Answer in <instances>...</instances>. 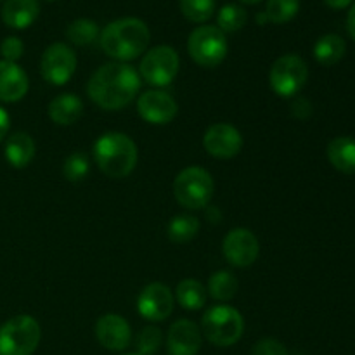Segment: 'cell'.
Listing matches in <instances>:
<instances>
[{
    "instance_id": "obj_1",
    "label": "cell",
    "mask_w": 355,
    "mask_h": 355,
    "mask_svg": "<svg viewBox=\"0 0 355 355\" xmlns=\"http://www.w3.org/2000/svg\"><path fill=\"white\" fill-rule=\"evenodd\" d=\"M141 76L125 62L103 64L89 80L87 92L99 107L118 111L128 106L141 90Z\"/></svg>"
},
{
    "instance_id": "obj_2",
    "label": "cell",
    "mask_w": 355,
    "mask_h": 355,
    "mask_svg": "<svg viewBox=\"0 0 355 355\" xmlns=\"http://www.w3.org/2000/svg\"><path fill=\"white\" fill-rule=\"evenodd\" d=\"M99 42L110 58L118 62H127L148 51L151 31L139 17H121L101 31Z\"/></svg>"
},
{
    "instance_id": "obj_3",
    "label": "cell",
    "mask_w": 355,
    "mask_h": 355,
    "mask_svg": "<svg viewBox=\"0 0 355 355\" xmlns=\"http://www.w3.org/2000/svg\"><path fill=\"white\" fill-rule=\"evenodd\" d=\"M137 144L121 132H106L94 144V159L104 175L123 179L137 165Z\"/></svg>"
},
{
    "instance_id": "obj_4",
    "label": "cell",
    "mask_w": 355,
    "mask_h": 355,
    "mask_svg": "<svg viewBox=\"0 0 355 355\" xmlns=\"http://www.w3.org/2000/svg\"><path fill=\"white\" fill-rule=\"evenodd\" d=\"M245 331L243 315L229 305H215L201 319V333L217 347H231L239 342Z\"/></svg>"
},
{
    "instance_id": "obj_5",
    "label": "cell",
    "mask_w": 355,
    "mask_h": 355,
    "mask_svg": "<svg viewBox=\"0 0 355 355\" xmlns=\"http://www.w3.org/2000/svg\"><path fill=\"white\" fill-rule=\"evenodd\" d=\"M215 184L210 172L201 166H187L173 180V196L189 210L208 207L214 198Z\"/></svg>"
},
{
    "instance_id": "obj_6",
    "label": "cell",
    "mask_w": 355,
    "mask_h": 355,
    "mask_svg": "<svg viewBox=\"0 0 355 355\" xmlns=\"http://www.w3.org/2000/svg\"><path fill=\"white\" fill-rule=\"evenodd\" d=\"M42 338V329L31 315H16L0 326V355H31Z\"/></svg>"
},
{
    "instance_id": "obj_7",
    "label": "cell",
    "mask_w": 355,
    "mask_h": 355,
    "mask_svg": "<svg viewBox=\"0 0 355 355\" xmlns=\"http://www.w3.org/2000/svg\"><path fill=\"white\" fill-rule=\"evenodd\" d=\"M229 51L227 38L217 26L203 24L193 30L187 40V52L196 64L203 68H217Z\"/></svg>"
},
{
    "instance_id": "obj_8",
    "label": "cell",
    "mask_w": 355,
    "mask_h": 355,
    "mask_svg": "<svg viewBox=\"0 0 355 355\" xmlns=\"http://www.w3.org/2000/svg\"><path fill=\"white\" fill-rule=\"evenodd\" d=\"M309 66L300 55L286 54L274 61L269 71V85L279 97H295L305 87Z\"/></svg>"
},
{
    "instance_id": "obj_9",
    "label": "cell",
    "mask_w": 355,
    "mask_h": 355,
    "mask_svg": "<svg viewBox=\"0 0 355 355\" xmlns=\"http://www.w3.org/2000/svg\"><path fill=\"white\" fill-rule=\"evenodd\" d=\"M179 54L170 45L149 49L139 66V76L153 87H166L179 73Z\"/></svg>"
},
{
    "instance_id": "obj_10",
    "label": "cell",
    "mask_w": 355,
    "mask_h": 355,
    "mask_svg": "<svg viewBox=\"0 0 355 355\" xmlns=\"http://www.w3.org/2000/svg\"><path fill=\"white\" fill-rule=\"evenodd\" d=\"M76 71V54L69 45L52 44L44 51L40 59V73L45 82L64 85Z\"/></svg>"
},
{
    "instance_id": "obj_11",
    "label": "cell",
    "mask_w": 355,
    "mask_h": 355,
    "mask_svg": "<svg viewBox=\"0 0 355 355\" xmlns=\"http://www.w3.org/2000/svg\"><path fill=\"white\" fill-rule=\"evenodd\" d=\"M222 252L232 267L245 269V267L253 266L259 259L260 243L252 231L238 227L227 232L222 243Z\"/></svg>"
},
{
    "instance_id": "obj_12",
    "label": "cell",
    "mask_w": 355,
    "mask_h": 355,
    "mask_svg": "<svg viewBox=\"0 0 355 355\" xmlns=\"http://www.w3.org/2000/svg\"><path fill=\"white\" fill-rule=\"evenodd\" d=\"M137 311L148 321H165L173 311L172 290L163 283L148 284L137 298Z\"/></svg>"
},
{
    "instance_id": "obj_13",
    "label": "cell",
    "mask_w": 355,
    "mask_h": 355,
    "mask_svg": "<svg viewBox=\"0 0 355 355\" xmlns=\"http://www.w3.org/2000/svg\"><path fill=\"white\" fill-rule=\"evenodd\" d=\"M137 111L142 120L148 121V123L166 125L177 116L179 106L168 92L155 89L139 96Z\"/></svg>"
},
{
    "instance_id": "obj_14",
    "label": "cell",
    "mask_w": 355,
    "mask_h": 355,
    "mask_svg": "<svg viewBox=\"0 0 355 355\" xmlns=\"http://www.w3.org/2000/svg\"><path fill=\"white\" fill-rule=\"evenodd\" d=\"M203 146L207 153L218 159H231L239 155L243 137L236 127L229 123H215L205 132Z\"/></svg>"
},
{
    "instance_id": "obj_15",
    "label": "cell",
    "mask_w": 355,
    "mask_h": 355,
    "mask_svg": "<svg viewBox=\"0 0 355 355\" xmlns=\"http://www.w3.org/2000/svg\"><path fill=\"white\" fill-rule=\"evenodd\" d=\"M96 338L104 349L121 352L132 342L130 324L118 314H104L96 322Z\"/></svg>"
},
{
    "instance_id": "obj_16",
    "label": "cell",
    "mask_w": 355,
    "mask_h": 355,
    "mask_svg": "<svg viewBox=\"0 0 355 355\" xmlns=\"http://www.w3.org/2000/svg\"><path fill=\"white\" fill-rule=\"evenodd\" d=\"M201 329L189 319H179L173 322L166 336L168 355H196L201 349Z\"/></svg>"
},
{
    "instance_id": "obj_17",
    "label": "cell",
    "mask_w": 355,
    "mask_h": 355,
    "mask_svg": "<svg viewBox=\"0 0 355 355\" xmlns=\"http://www.w3.org/2000/svg\"><path fill=\"white\" fill-rule=\"evenodd\" d=\"M30 89L28 75L16 62L0 61V101L17 103L23 99Z\"/></svg>"
},
{
    "instance_id": "obj_18",
    "label": "cell",
    "mask_w": 355,
    "mask_h": 355,
    "mask_svg": "<svg viewBox=\"0 0 355 355\" xmlns=\"http://www.w3.org/2000/svg\"><path fill=\"white\" fill-rule=\"evenodd\" d=\"M40 6L37 0H6L2 7V21L12 30H24L37 21Z\"/></svg>"
},
{
    "instance_id": "obj_19",
    "label": "cell",
    "mask_w": 355,
    "mask_h": 355,
    "mask_svg": "<svg viewBox=\"0 0 355 355\" xmlns=\"http://www.w3.org/2000/svg\"><path fill=\"white\" fill-rule=\"evenodd\" d=\"M47 113L55 125L68 127V125L76 123L80 120V116L83 114V103L78 96L71 92L59 94L49 103Z\"/></svg>"
},
{
    "instance_id": "obj_20",
    "label": "cell",
    "mask_w": 355,
    "mask_h": 355,
    "mask_svg": "<svg viewBox=\"0 0 355 355\" xmlns=\"http://www.w3.org/2000/svg\"><path fill=\"white\" fill-rule=\"evenodd\" d=\"M3 155L10 166L26 168L35 158V141L26 132H14L10 137H7Z\"/></svg>"
},
{
    "instance_id": "obj_21",
    "label": "cell",
    "mask_w": 355,
    "mask_h": 355,
    "mask_svg": "<svg viewBox=\"0 0 355 355\" xmlns=\"http://www.w3.org/2000/svg\"><path fill=\"white\" fill-rule=\"evenodd\" d=\"M328 159L338 172L355 173V139L336 137L328 144Z\"/></svg>"
},
{
    "instance_id": "obj_22",
    "label": "cell",
    "mask_w": 355,
    "mask_h": 355,
    "mask_svg": "<svg viewBox=\"0 0 355 355\" xmlns=\"http://www.w3.org/2000/svg\"><path fill=\"white\" fill-rule=\"evenodd\" d=\"M347 44L340 35L328 33L322 35L314 45V58L319 64L322 66H333L336 62L342 61L345 55Z\"/></svg>"
},
{
    "instance_id": "obj_23",
    "label": "cell",
    "mask_w": 355,
    "mask_h": 355,
    "mask_svg": "<svg viewBox=\"0 0 355 355\" xmlns=\"http://www.w3.org/2000/svg\"><path fill=\"white\" fill-rule=\"evenodd\" d=\"M177 302L186 311H200L207 304V291L205 286L196 279L180 281L175 291Z\"/></svg>"
},
{
    "instance_id": "obj_24",
    "label": "cell",
    "mask_w": 355,
    "mask_h": 355,
    "mask_svg": "<svg viewBox=\"0 0 355 355\" xmlns=\"http://www.w3.org/2000/svg\"><path fill=\"white\" fill-rule=\"evenodd\" d=\"M99 37V26H97L96 21L89 19V17H80V19L71 21L66 28V38L78 47H89Z\"/></svg>"
},
{
    "instance_id": "obj_25",
    "label": "cell",
    "mask_w": 355,
    "mask_h": 355,
    "mask_svg": "<svg viewBox=\"0 0 355 355\" xmlns=\"http://www.w3.org/2000/svg\"><path fill=\"white\" fill-rule=\"evenodd\" d=\"M168 238L172 243L184 245L193 241L200 232V220L194 215H175L168 224Z\"/></svg>"
},
{
    "instance_id": "obj_26",
    "label": "cell",
    "mask_w": 355,
    "mask_h": 355,
    "mask_svg": "<svg viewBox=\"0 0 355 355\" xmlns=\"http://www.w3.org/2000/svg\"><path fill=\"white\" fill-rule=\"evenodd\" d=\"M239 283L236 276L229 270H218L210 276L208 281V291H210L211 298L218 302H229L236 297L238 293Z\"/></svg>"
},
{
    "instance_id": "obj_27",
    "label": "cell",
    "mask_w": 355,
    "mask_h": 355,
    "mask_svg": "<svg viewBox=\"0 0 355 355\" xmlns=\"http://www.w3.org/2000/svg\"><path fill=\"white\" fill-rule=\"evenodd\" d=\"M248 21V12L238 3H225L217 16V28L222 33H236L243 30Z\"/></svg>"
},
{
    "instance_id": "obj_28",
    "label": "cell",
    "mask_w": 355,
    "mask_h": 355,
    "mask_svg": "<svg viewBox=\"0 0 355 355\" xmlns=\"http://www.w3.org/2000/svg\"><path fill=\"white\" fill-rule=\"evenodd\" d=\"M298 10H300V0H269L263 12L269 23L284 24L293 19Z\"/></svg>"
},
{
    "instance_id": "obj_29",
    "label": "cell",
    "mask_w": 355,
    "mask_h": 355,
    "mask_svg": "<svg viewBox=\"0 0 355 355\" xmlns=\"http://www.w3.org/2000/svg\"><path fill=\"white\" fill-rule=\"evenodd\" d=\"M179 6L191 23H205L215 12V0H179Z\"/></svg>"
},
{
    "instance_id": "obj_30",
    "label": "cell",
    "mask_w": 355,
    "mask_h": 355,
    "mask_svg": "<svg viewBox=\"0 0 355 355\" xmlns=\"http://www.w3.org/2000/svg\"><path fill=\"white\" fill-rule=\"evenodd\" d=\"M90 163L83 153H73L64 159L62 165V175L69 182H82L89 175Z\"/></svg>"
},
{
    "instance_id": "obj_31",
    "label": "cell",
    "mask_w": 355,
    "mask_h": 355,
    "mask_svg": "<svg viewBox=\"0 0 355 355\" xmlns=\"http://www.w3.org/2000/svg\"><path fill=\"white\" fill-rule=\"evenodd\" d=\"M163 343V335L156 326H146L137 335L135 345L139 355H153L159 350Z\"/></svg>"
},
{
    "instance_id": "obj_32",
    "label": "cell",
    "mask_w": 355,
    "mask_h": 355,
    "mask_svg": "<svg viewBox=\"0 0 355 355\" xmlns=\"http://www.w3.org/2000/svg\"><path fill=\"white\" fill-rule=\"evenodd\" d=\"M23 52H24V45L23 42H21V38L17 37H7L6 40L2 42V45H0V54H2L3 61H9V62L19 61Z\"/></svg>"
},
{
    "instance_id": "obj_33",
    "label": "cell",
    "mask_w": 355,
    "mask_h": 355,
    "mask_svg": "<svg viewBox=\"0 0 355 355\" xmlns=\"http://www.w3.org/2000/svg\"><path fill=\"white\" fill-rule=\"evenodd\" d=\"M252 355H288L286 347L274 338H263L255 343Z\"/></svg>"
},
{
    "instance_id": "obj_34",
    "label": "cell",
    "mask_w": 355,
    "mask_h": 355,
    "mask_svg": "<svg viewBox=\"0 0 355 355\" xmlns=\"http://www.w3.org/2000/svg\"><path fill=\"white\" fill-rule=\"evenodd\" d=\"M291 113H293V116L305 120V118H309L312 114V104L309 103L305 97H298V99H295V103L291 104Z\"/></svg>"
},
{
    "instance_id": "obj_35",
    "label": "cell",
    "mask_w": 355,
    "mask_h": 355,
    "mask_svg": "<svg viewBox=\"0 0 355 355\" xmlns=\"http://www.w3.org/2000/svg\"><path fill=\"white\" fill-rule=\"evenodd\" d=\"M9 127H10L9 113H7V111L0 106V142L6 139L7 132H9Z\"/></svg>"
},
{
    "instance_id": "obj_36",
    "label": "cell",
    "mask_w": 355,
    "mask_h": 355,
    "mask_svg": "<svg viewBox=\"0 0 355 355\" xmlns=\"http://www.w3.org/2000/svg\"><path fill=\"white\" fill-rule=\"evenodd\" d=\"M347 30H349L350 37L355 40V2L352 3L349 10V16H347Z\"/></svg>"
},
{
    "instance_id": "obj_37",
    "label": "cell",
    "mask_w": 355,
    "mask_h": 355,
    "mask_svg": "<svg viewBox=\"0 0 355 355\" xmlns=\"http://www.w3.org/2000/svg\"><path fill=\"white\" fill-rule=\"evenodd\" d=\"M324 3L329 7V9L342 10V9H347V7L352 3V0H324Z\"/></svg>"
},
{
    "instance_id": "obj_38",
    "label": "cell",
    "mask_w": 355,
    "mask_h": 355,
    "mask_svg": "<svg viewBox=\"0 0 355 355\" xmlns=\"http://www.w3.org/2000/svg\"><path fill=\"white\" fill-rule=\"evenodd\" d=\"M257 23H259V24H267V23H269V19H267L266 12H259V14H257Z\"/></svg>"
},
{
    "instance_id": "obj_39",
    "label": "cell",
    "mask_w": 355,
    "mask_h": 355,
    "mask_svg": "<svg viewBox=\"0 0 355 355\" xmlns=\"http://www.w3.org/2000/svg\"><path fill=\"white\" fill-rule=\"evenodd\" d=\"M239 2H243V3H259V2H262V0H239Z\"/></svg>"
},
{
    "instance_id": "obj_40",
    "label": "cell",
    "mask_w": 355,
    "mask_h": 355,
    "mask_svg": "<svg viewBox=\"0 0 355 355\" xmlns=\"http://www.w3.org/2000/svg\"><path fill=\"white\" fill-rule=\"evenodd\" d=\"M49 2H55V0H49Z\"/></svg>"
},
{
    "instance_id": "obj_41",
    "label": "cell",
    "mask_w": 355,
    "mask_h": 355,
    "mask_svg": "<svg viewBox=\"0 0 355 355\" xmlns=\"http://www.w3.org/2000/svg\"><path fill=\"white\" fill-rule=\"evenodd\" d=\"M128 355H139V354H128Z\"/></svg>"
},
{
    "instance_id": "obj_42",
    "label": "cell",
    "mask_w": 355,
    "mask_h": 355,
    "mask_svg": "<svg viewBox=\"0 0 355 355\" xmlns=\"http://www.w3.org/2000/svg\"><path fill=\"white\" fill-rule=\"evenodd\" d=\"M0 2H2V0H0Z\"/></svg>"
}]
</instances>
